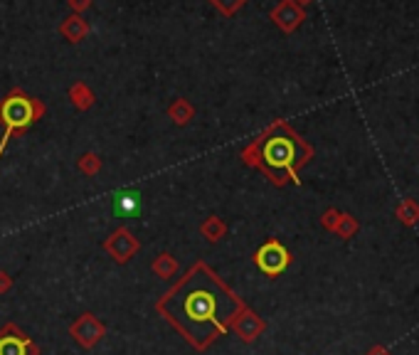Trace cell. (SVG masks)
<instances>
[{"mask_svg": "<svg viewBox=\"0 0 419 355\" xmlns=\"http://www.w3.org/2000/svg\"><path fill=\"white\" fill-rule=\"evenodd\" d=\"M168 318L186 333L188 341L205 348L227 328L232 313L237 311L234 296L214 279L205 264H198L183 284H178L163 303H158Z\"/></svg>", "mask_w": 419, "mask_h": 355, "instance_id": "cell-1", "label": "cell"}, {"mask_svg": "<svg viewBox=\"0 0 419 355\" xmlns=\"http://www.w3.org/2000/svg\"><path fill=\"white\" fill-rule=\"evenodd\" d=\"M242 158L249 166L262 168L274 183H284V178L298 180L296 171L311 158V146L284 121H277L242 153Z\"/></svg>", "mask_w": 419, "mask_h": 355, "instance_id": "cell-2", "label": "cell"}, {"mask_svg": "<svg viewBox=\"0 0 419 355\" xmlns=\"http://www.w3.org/2000/svg\"><path fill=\"white\" fill-rule=\"evenodd\" d=\"M44 104L35 97H28L23 89H13L8 97L0 102V124H3V138H0V158L8 148V141L13 133H23L32 126L35 121L44 116Z\"/></svg>", "mask_w": 419, "mask_h": 355, "instance_id": "cell-3", "label": "cell"}, {"mask_svg": "<svg viewBox=\"0 0 419 355\" xmlns=\"http://www.w3.org/2000/svg\"><path fill=\"white\" fill-rule=\"evenodd\" d=\"M254 262H257V267L262 269L267 277H279V274L289 267V262H291V254L286 252L284 244L272 239V242H267L264 247H259V252L254 254Z\"/></svg>", "mask_w": 419, "mask_h": 355, "instance_id": "cell-4", "label": "cell"}, {"mask_svg": "<svg viewBox=\"0 0 419 355\" xmlns=\"http://www.w3.org/2000/svg\"><path fill=\"white\" fill-rule=\"evenodd\" d=\"M303 20H306V13H303L301 5H296L293 0H281V3L272 10V23L277 25L281 32H293Z\"/></svg>", "mask_w": 419, "mask_h": 355, "instance_id": "cell-5", "label": "cell"}, {"mask_svg": "<svg viewBox=\"0 0 419 355\" xmlns=\"http://www.w3.org/2000/svg\"><path fill=\"white\" fill-rule=\"evenodd\" d=\"M72 336H74V341L82 343L84 348H92L94 343L104 336V326L92 316V313H84V316L72 326Z\"/></svg>", "mask_w": 419, "mask_h": 355, "instance_id": "cell-6", "label": "cell"}, {"mask_svg": "<svg viewBox=\"0 0 419 355\" xmlns=\"http://www.w3.org/2000/svg\"><path fill=\"white\" fill-rule=\"evenodd\" d=\"M13 326L0 331V355H37V348L15 328V336H10Z\"/></svg>", "mask_w": 419, "mask_h": 355, "instance_id": "cell-7", "label": "cell"}, {"mask_svg": "<svg viewBox=\"0 0 419 355\" xmlns=\"http://www.w3.org/2000/svg\"><path fill=\"white\" fill-rule=\"evenodd\" d=\"M107 249L114 254V259H119V262H126V259H131V254L138 249V242L133 239V234L128 232V229H116V232L109 237L107 242Z\"/></svg>", "mask_w": 419, "mask_h": 355, "instance_id": "cell-8", "label": "cell"}, {"mask_svg": "<svg viewBox=\"0 0 419 355\" xmlns=\"http://www.w3.org/2000/svg\"><path fill=\"white\" fill-rule=\"evenodd\" d=\"M59 35H62V37L67 40V42L77 44V42H82V40H87V35H89V23L82 18V15L72 13L69 18L62 20V25H59Z\"/></svg>", "mask_w": 419, "mask_h": 355, "instance_id": "cell-9", "label": "cell"}, {"mask_svg": "<svg viewBox=\"0 0 419 355\" xmlns=\"http://www.w3.org/2000/svg\"><path fill=\"white\" fill-rule=\"evenodd\" d=\"M69 99H72L74 109H79V112H87V109L94 107V92L84 82H74L69 87Z\"/></svg>", "mask_w": 419, "mask_h": 355, "instance_id": "cell-10", "label": "cell"}, {"mask_svg": "<svg viewBox=\"0 0 419 355\" xmlns=\"http://www.w3.org/2000/svg\"><path fill=\"white\" fill-rule=\"evenodd\" d=\"M138 205H141V200H138L136 193L123 190V193L114 195V212H116L119 217H128V215H133L138 210Z\"/></svg>", "mask_w": 419, "mask_h": 355, "instance_id": "cell-11", "label": "cell"}, {"mask_svg": "<svg viewBox=\"0 0 419 355\" xmlns=\"http://www.w3.org/2000/svg\"><path fill=\"white\" fill-rule=\"evenodd\" d=\"M168 116H171L173 124H178V126H186V124H190V119L195 116V109H193V104L188 102V99L181 97L168 107Z\"/></svg>", "mask_w": 419, "mask_h": 355, "instance_id": "cell-12", "label": "cell"}, {"mask_svg": "<svg viewBox=\"0 0 419 355\" xmlns=\"http://www.w3.org/2000/svg\"><path fill=\"white\" fill-rule=\"evenodd\" d=\"M264 328V323L259 321L254 313H244V316H239V321H237V333L244 338V341H252V338H257L259 336V331Z\"/></svg>", "mask_w": 419, "mask_h": 355, "instance_id": "cell-13", "label": "cell"}, {"mask_svg": "<svg viewBox=\"0 0 419 355\" xmlns=\"http://www.w3.org/2000/svg\"><path fill=\"white\" fill-rule=\"evenodd\" d=\"M210 5H212L214 10H217L219 15H224V18H232V15H237L239 10L247 5V0H207Z\"/></svg>", "mask_w": 419, "mask_h": 355, "instance_id": "cell-14", "label": "cell"}, {"mask_svg": "<svg viewBox=\"0 0 419 355\" xmlns=\"http://www.w3.org/2000/svg\"><path fill=\"white\" fill-rule=\"evenodd\" d=\"M227 232V227H224V222L219 217H207L205 222H202V234L210 239V242H214V239H219L222 234Z\"/></svg>", "mask_w": 419, "mask_h": 355, "instance_id": "cell-15", "label": "cell"}, {"mask_svg": "<svg viewBox=\"0 0 419 355\" xmlns=\"http://www.w3.org/2000/svg\"><path fill=\"white\" fill-rule=\"evenodd\" d=\"M79 171H82L84 176H97V173L102 171V158H99L97 153H84V156L79 158Z\"/></svg>", "mask_w": 419, "mask_h": 355, "instance_id": "cell-16", "label": "cell"}, {"mask_svg": "<svg viewBox=\"0 0 419 355\" xmlns=\"http://www.w3.org/2000/svg\"><path fill=\"white\" fill-rule=\"evenodd\" d=\"M153 272L161 274V277H171L176 272V262L171 259V254H161V257L153 262Z\"/></svg>", "mask_w": 419, "mask_h": 355, "instance_id": "cell-17", "label": "cell"}, {"mask_svg": "<svg viewBox=\"0 0 419 355\" xmlns=\"http://www.w3.org/2000/svg\"><path fill=\"white\" fill-rule=\"evenodd\" d=\"M67 5H69V10H72V13L82 15L84 10L92 8V0H67Z\"/></svg>", "mask_w": 419, "mask_h": 355, "instance_id": "cell-18", "label": "cell"}, {"mask_svg": "<svg viewBox=\"0 0 419 355\" xmlns=\"http://www.w3.org/2000/svg\"><path fill=\"white\" fill-rule=\"evenodd\" d=\"M10 289V279L8 274H0V291H8Z\"/></svg>", "mask_w": 419, "mask_h": 355, "instance_id": "cell-19", "label": "cell"}, {"mask_svg": "<svg viewBox=\"0 0 419 355\" xmlns=\"http://www.w3.org/2000/svg\"><path fill=\"white\" fill-rule=\"evenodd\" d=\"M293 3H296V5H301V8H303V5H308V3H313V0H293Z\"/></svg>", "mask_w": 419, "mask_h": 355, "instance_id": "cell-20", "label": "cell"}]
</instances>
